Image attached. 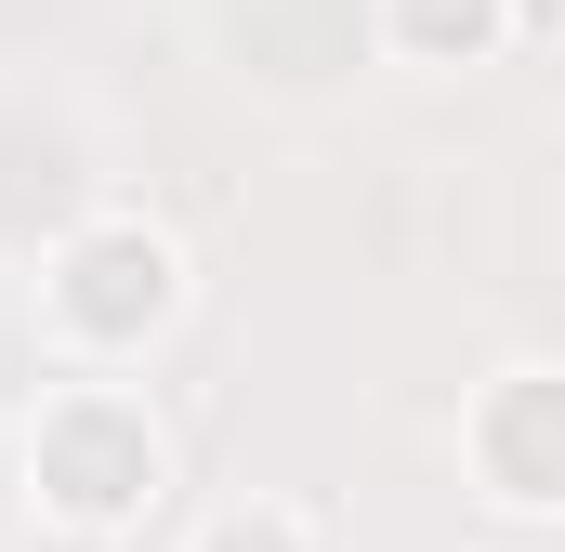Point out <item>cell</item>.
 <instances>
[{
	"mask_svg": "<svg viewBox=\"0 0 565 552\" xmlns=\"http://www.w3.org/2000/svg\"><path fill=\"white\" fill-rule=\"evenodd\" d=\"M171 487H184V447H171V421H158L145 382L66 369V382L26 395V421H13V500H26L53 540L132 552L145 527L171 513Z\"/></svg>",
	"mask_w": 565,
	"mask_h": 552,
	"instance_id": "obj_1",
	"label": "cell"
},
{
	"mask_svg": "<svg viewBox=\"0 0 565 552\" xmlns=\"http://www.w3.org/2000/svg\"><path fill=\"white\" fill-rule=\"evenodd\" d=\"M198 316V251L158 211H79L40 251V342L53 369H145Z\"/></svg>",
	"mask_w": 565,
	"mask_h": 552,
	"instance_id": "obj_2",
	"label": "cell"
},
{
	"mask_svg": "<svg viewBox=\"0 0 565 552\" xmlns=\"http://www.w3.org/2000/svg\"><path fill=\"white\" fill-rule=\"evenodd\" d=\"M460 487L500 527H565V355H500L460 395Z\"/></svg>",
	"mask_w": 565,
	"mask_h": 552,
	"instance_id": "obj_3",
	"label": "cell"
},
{
	"mask_svg": "<svg viewBox=\"0 0 565 552\" xmlns=\"http://www.w3.org/2000/svg\"><path fill=\"white\" fill-rule=\"evenodd\" d=\"M369 40H382L395 66H422V79H473V66H500L526 26H513V0H369Z\"/></svg>",
	"mask_w": 565,
	"mask_h": 552,
	"instance_id": "obj_4",
	"label": "cell"
},
{
	"mask_svg": "<svg viewBox=\"0 0 565 552\" xmlns=\"http://www.w3.org/2000/svg\"><path fill=\"white\" fill-rule=\"evenodd\" d=\"M184 552H329L316 540V513L277 500V487H250V500H224V513H198V540Z\"/></svg>",
	"mask_w": 565,
	"mask_h": 552,
	"instance_id": "obj_5",
	"label": "cell"
},
{
	"mask_svg": "<svg viewBox=\"0 0 565 552\" xmlns=\"http://www.w3.org/2000/svg\"><path fill=\"white\" fill-rule=\"evenodd\" d=\"M513 26L526 40H565V0H513Z\"/></svg>",
	"mask_w": 565,
	"mask_h": 552,
	"instance_id": "obj_6",
	"label": "cell"
}]
</instances>
